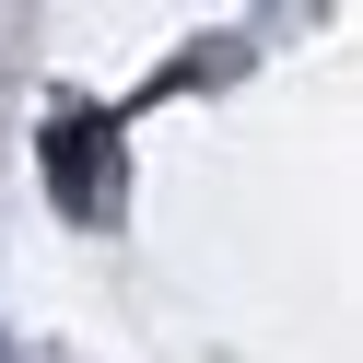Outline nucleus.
Here are the masks:
<instances>
[{"label":"nucleus","instance_id":"f257e3e1","mask_svg":"<svg viewBox=\"0 0 363 363\" xmlns=\"http://www.w3.org/2000/svg\"><path fill=\"white\" fill-rule=\"evenodd\" d=\"M35 164H48V199L71 223H118L129 211V129L106 118V106H48V152H35Z\"/></svg>","mask_w":363,"mask_h":363}]
</instances>
